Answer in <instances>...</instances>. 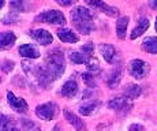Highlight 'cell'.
<instances>
[{
  "label": "cell",
  "mask_w": 157,
  "mask_h": 131,
  "mask_svg": "<svg viewBox=\"0 0 157 131\" xmlns=\"http://www.w3.org/2000/svg\"><path fill=\"white\" fill-rule=\"evenodd\" d=\"M82 81H83V83L86 85V87H89V89H96V87H97V83H96V79H94V74H92V72H83Z\"/></svg>",
  "instance_id": "25"
},
{
  "label": "cell",
  "mask_w": 157,
  "mask_h": 131,
  "mask_svg": "<svg viewBox=\"0 0 157 131\" xmlns=\"http://www.w3.org/2000/svg\"><path fill=\"white\" fill-rule=\"evenodd\" d=\"M64 118L77 131H83L85 130V123H83V120H81V118L77 116L74 112L68 111V109H64Z\"/></svg>",
  "instance_id": "15"
},
{
  "label": "cell",
  "mask_w": 157,
  "mask_h": 131,
  "mask_svg": "<svg viewBox=\"0 0 157 131\" xmlns=\"http://www.w3.org/2000/svg\"><path fill=\"white\" fill-rule=\"evenodd\" d=\"M108 106H109V109H112L119 115H127L132 109V102L127 96H120V97H113L112 100H109Z\"/></svg>",
  "instance_id": "5"
},
{
  "label": "cell",
  "mask_w": 157,
  "mask_h": 131,
  "mask_svg": "<svg viewBox=\"0 0 157 131\" xmlns=\"http://www.w3.org/2000/svg\"><path fill=\"white\" fill-rule=\"evenodd\" d=\"M14 22H17V17H15V15H11V14L3 19V23H4V25H11V23H14Z\"/></svg>",
  "instance_id": "30"
},
{
  "label": "cell",
  "mask_w": 157,
  "mask_h": 131,
  "mask_svg": "<svg viewBox=\"0 0 157 131\" xmlns=\"http://www.w3.org/2000/svg\"><path fill=\"white\" fill-rule=\"evenodd\" d=\"M21 131H41V127L30 119H21Z\"/></svg>",
  "instance_id": "24"
},
{
  "label": "cell",
  "mask_w": 157,
  "mask_h": 131,
  "mask_svg": "<svg viewBox=\"0 0 157 131\" xmlns=\"http://www.w3.org/2000/svg\"><path fill=\"white\" fill-rule=\"evenodd\" d=\"M0 131H21L13 116L0 114Z\"/></svg>",
  "instance_id": "14"
},
{
  "label": "cell",
  "mask_w": 157,
  "mask_h": 131,
  "mask_svg": "<svg viewBox=\"0 0 157 131\" xmlns=\"http://www.w3.org/2000/svg\"><path fill=\"white\" fill-rule=\"evenodd\" d=\"M15 67V63L13 60H3L2 63H0V68H2L3 72H6V74H8V72H11L14 70Z\"/></svg>",
  "instance_id": "28"
},
{
  "label": "cell",
  "mask_w": 157,
  "mask_h": 131,
  "mask_svg": "<svg viewBox=\"0 0 157 131\" xmlns=\"http://www.w3.org/2000/svg\"><path fill=\"white\" fill-rule=\"evenodd\" d=\"M45 70H47L48 75H49L51 81H56L63 75L66 70V60L63 52L59 49H55L52 52L48 53L47 59H45Z\"/></svg>",
  "instance_id": "2"
},
{
  "label": "cell",
  "mask_w": 157,
  "mask_h": 131,
  "mask_svg": "<svg viewBox=\"0 0 157 131\" xmlns=\"http://www.w3.org/2000/svg\"><path fill=\"white\" fill-rule=\"evenodd\" d=\"M98 49H100V53L102 55V57H104L105 62L109 63V64H112V63L115 62V59H116V49H115L113 45H111V44H100Z\"/></svg>",
  "instance_id": "12"
},
{
  "label": "cell",
  "mask_w": 157,
  "mask_h": 131,
  "mask_svg": "<svg viewBox=\"0 0 157 131\" xmlns=\"http://www.w3.org/2000/svg\"><path fill=\"white\" fill-rule=\"evenodd\" d=\"M142 49L147 53L157 55V37H147L142 41Z\"/></svg>",
  "instance_id": "20"
},
{
  "label": "cell",
  "mask_w": 157,
  "mask_h": 131,
  "mask_svg": "<svg viewBox=\"0 0 157 131\" xmlns=\"http://www.w3.org/2000/svg\"><path fill=\"white\" fill-rule=\"evenodd\" d=\"M128 131H145L142 124H138V123H132L131 126L128 127Z\"/></svg>",
  "instance_id": "32"
},
{
  "label": "cell",
  "mask_w": 157,
  "mask_h": 131,
  "mask_svg": "<svg viewBox=\"0 0 157 131\" xmlns=\"http://www.w3.org/2000/svg\"><path fill=\"white\" fill-rule=\"evenodd\" d=\"M4 4H6V0H0V10L4 7Z\"/></svg>",
  "instance_id": "34"
},
{
  "label": "cell",
  "mask_w": 157,
  "mask_h": 131,
  "mask_svg": "<svg viewBox=\"0 0 157 131\" xmlns=\"http://www.w3.org/2000/svg\"><path fill=\"white\" fill-rule=\"evenodd\" d=\"M15 41H17V37L13 32H2L0 33V51L13 48Z\"/></svg>",
  "instance_id": "13"
},
{
  "label": "cell",
  "mask_w": 157,
  "mask_h": 131,
  "mask_svg": "<svg viewBox=\"0 0 157 131\" xmlns=\"http://www.w3.org/2000/svg\"><path fill=\"white\" fill-rule=\"evenodd\" d=\"M55 131H59V126H56V127H55Z\"/></svg>",
  "instance_id": "36"
},
{
  "label": "cell",
  "mask_w": 157,
  "mask_h": 131,
  "mask_svg": "<svg viewBox=\"0 0 157 131\" xmlns=\"http://www.w3.org/2000/svg\"><path fill=\"white\" fill-rule=\"evenodd\" d=\"M19 55L22 57H28V59H37L40 57V52L36 47L30 44H25V45H21L19 47Z\"/></svg>",
  "instance_id": "18"
},
{
  "label": "cell",
  "mask_w": 157,
  "mask_h": 131,
  "mask_svg": "<svg viewBox=\"0 0 157 131\" xmlns=\"http://www.w3.org/2000/svg\"><path fill=\"white\" fill-rule=\"evenodd\" d=\"M142 93V89H141L140 85H135V83H128L127 86L124 87V94L128 97L130 100H135L141 96Z\"/></svg>",
  "instance_id": "21"
},
{
  "label": "cell",
  "mask_w": 157,
  "mask_h": 131,
  "mask_svg": "<svg viewBox=\"0 0 157 131\" xmlns=\"http://www.w3.org/2000/svg\"><path fill=\"white\" fill-rule=\"evenodd\" d=\"M97 106H98L97 100H92V101H89V102H86V104L79 106V114L83 115V116H89V115H92L93 112L97 109Z\"/></svg>",
  "instance_id": "22"
},
{
  "label": "cell",
  "mask_w": 157,
  "mask_h": 131,
  "mask_svg": "<svg viewBox=\"0 0 157 131\" xmlns=\"http://www.w3.org/2000/svg\"><path fill=\"white\" fill-rule=\"evenodd\" d=\"M149 6L153 10H157V0H149Z\"/></svg>",
  "instance_id": "33"
},
{
  "label": "cell",
  "mask_w": 157,
  "mask_h": 131,
  "mask_svg": "<svg viewBox=\"0 0 157 131\" xmlns=\"http://www.w3.org/2000/svg\"><path fill=\"white\" fill-rule=\"evenodd\" d=\"M0 83H2V77H0Z\"/></svg>",
  "instance_id": "37"
},
{
  "label": "cell",
  "mask_w": 157,
  "mask_h": 131,
  "mask_svg": "<svg viewBox=\"0 0 157 131\" xmlns=\"http://www.w3.org/2000/svg\"><path fill=\"white\" fill-rule=\"evenodd\" d=\"M149 25H150L149 18H146V17L140 18V19H138V22H137V25H135V27H134V30H132V33L130 34V38L135 40V38L140 37V36H142L144 33L149 29Z\"/></svg>",
  "instance_id": "11"
},
{
  "label": "cell",
  "mask_w": 157,
  "mask_h": 131,
  "mask_svg": "<svg viewBox=\"0 0 157 131\" xmlns=\"http://www.w3.org/2000/svg\"><path fill=\"white\" fill-rule=\"evenodd\" d=\"M128 17H120L116 22V34L120 40L126 38V33H127V26H128Z\"/></svg>",
  "instance_id": "19"
},
{
  "label": "cell",
  "mask_w": 157,
  "mask_h": 131,
  "mask_svg": "<svg viewBox=\"0 0 157 131\" xmlns=\"http://www.w3.org/2000/svg\"><path fill=\"white\" fill-rule=\"evenodd\" d=\"M59 112V105L56 102H45V104L37 105L36 115L43 120H53Z\"/></svg>",
  "instance_id": "6"
},
{
  "label": "cell",
  "mask_w": 157,
  "mask_h": 131,
  "mask_svg": "<svg viewBox=\"0 0 157 131\" xmlns=\"http://www.w3.org/2000/svg\"><path fill=\"white\" fill-rule=\"evenodd\" d=\"M71 22L78 32L85 36L93 33L96 29L93 13L90 10H87V8L82 7V6L75 7L74 10L71 11Z\"/></svg>",
  "instance_id": "1"
},
{
  "label": "cell",
  "mask_w": 157,
  "mask_h": 131,
  "mask_svg": "<svg viewBox=\"0 0 157 131\" xmlns=\"http://www.w3.org/2000/svg\"><path fill=\"white\" fill-rule=\"evenodd\" d=\"M56 3L60 6H63V7H68V6L77 3V0H56Z\"/></svg>",
  "instance_id": "31"
},
{
  "label": "cell",
  "mask_w": 157,
  "mask_h": 131,
  "mask_svg": "<svg viewBox=\"0 0 157 131\" xmlns=\"http://www.w3.org/2000/svg\"><path fill=\"white\" fill-rule=\"evenodd\" d=\"M86 4H89L92 8H94L96 11H100V13L108 15V17H117L119 15V10L116 7H112V6L104 3L102 0H85Z\"/></svg>",
  "instance_id": "7"
},
{
  "label": "cell",
  "mask_w": 157,
  "mask_h": 131,
  "mask_svg": "<svg viewBox=\"0 0 157 131\" xmlns=\"http://www.w3.org/2000/svg\"><path fill=\"white\" fill-rule=\"evenodd\" d=\"M87 70H89V72H92V74H96V72L100 71V63H98L97 59H94V57H92V59L87 62Z\"/></svg>",
  "instance_id": "27"
},
{
  "label": "cell",
  "mask_w": 157,
  "mask_h": 131,
  "mask_svg": "<svg viewBox=\"0 0 157 131\" xmlns=\"http://www.w3.org/2000/svg\"><path fill=\"white\" fill-rule=\"evenodd\" d=\"M155 26H156V32H157V17H156V22H155Z\"/></svg>",
  "instance_id": "35"
},
{
  "label": "cell",
  "mask_w": 157,
  "mask_h": 131,
  "mask_svg": "<svg viewBox=\"0 0 157 131\" xmlns=\"http://www.w3.org/2000/svg\"><path fill=\"white\" fill-rule=\"evenodd\" d=\"M36 22H43V23H52V25H64L66 17L63 15L62 11L57 10H47L43 14L37 15L34 18Z\"/></svg>",
  "instance_id": "4"
},
{
  "label": "cell",
  "mask_w": 157,
  "mask_h": 131,
  "mask_svg": "<svg viewBox=\"0 0 157 131\" xmlns=\"http://www.w3.org/2000/svg\"><path fill=\"white\" fill-rule=\"evenodd\" d=\"M149 71H150V66L141 59L131 60L128 64V74L134 79H138V81L144 79L147 74H149Z\"/></svg>",
  "instance_id": "3"
},
{
  "label": "cell",
  "mask_w": 157,
  "mask_h": 131,
  "mask_svg": "<svg viewBox=\"0 0 157 131\" xmlns=\"http://www.w3.org/2000/svg\"><path fill=\"white\" fill-rule=\"evenodd\" d=\"M90 59H92V56H87L83 52H72L70 55V60L75 64H87Z\"/></svg>",
  "instance_id": "23"
},
{
  "label": "cell",
  "mask_w": 157,
  "mask_h": 131,
  "mask_svg": "<svg viewBox=\"0 0 157 131\" xmlns=\"http://www.w3.org/2000/svg\"><path fill=\"white\" fill-rule=\"evenodd\" d=\"M29 36L33 40H34V41H37L38 44H41V45H49V44H52V40H53L52 34H51L48 30H45V29L30 30Z\"/></svg>",
  "instance_id": "9"
},
{
  "label": "cell",
  "mask_w": 157,
  "mask_h": 131,
  "mask_svg": "<svg viewBox=\"0 0 157 131\" xmlns=\"http://www.w3.org/2000/svg\"><path fill=\"white\" fill-rule=\"evenodd\" d=\"M7 100L10 102L11 108L18 114H26L29 111V105L22 97H17L13 92H7Z\"/></svg>",
  "instance_id": "8"
},
{
  "label": "cell",
  "mask_w": 157,
  "mask_h": 131,
  "mask_svg": "<svg viewBox=\"0 0 157 131\" xmlns=\"http://www.w3.org/2000/svg\"><path fill=\"white\" fill-rule=\"evenodd\" d=\"M57 37H59L60 41L68 42V44H75V42L79 41V37L72 30L67 29V27H63V29L57 30Z\"/></svg>",
  "instance_id": "16"
},
{
  "label": "cell",
  "mask_w": 157,
  "mask_h": 131,
  "mask_svg": "<svg viewBox=\"0 0 157 131\" xmlns=\"http://www.w3.org/2000/svg\"><path fill=\"white\" fill-rule=\"evenodd\" d=\"M122 75H123V67H122V66L115 67L112 71H111L109 77L107 78V83H108V86H109L111 89L116 87L117 85H119L120 79H122Z\"/></svg>",
  "instance_id": "17"
},
{
  "label": "cell",
  "mask_w": 157,
  "mask_h": 131,
  "mask_svg": "<svg viewBox=\"0 0 157 131\" xmlns=\"http://www.w3.org/2000/svg\"><path fill=\"white\" fill-rule=\"evenodd\" d=\"M78 93V83L75 79H68L67 82H64L60 89V94L63 97H67V98H72L75 97Z\"/></svg>",
  "instance_id": "10"
},
{
  "label": "cell",
  "mask_w": 157,
  "mask_h": 131,
  "mask_svg": "<svg viewBox=\"0 0 157 131\" xmlns=\"http://www.w3.org/2000/svg\"><path fill=\"white\" fill-rule=\"evenodd\" d=\"M10 8L14 13H22L25 10V0H10Z\"/></svg>",
  "instance_id": "26"
},
{
  "label": "cell",
  "mask_w": 157,
  "mask_h": 131,
  "mask_svg": "<svg viewBox=\"0 0 157 131\" xmlns=\"http://www.w3.org/2000/svg\"><path fill=\"white\" fill-rule=\"evenodd\" d=\"M93 49H94V45H93V42H86V44L82 45V48H81V52H83L85 55H87V56H92Z\"/></svg>",
  "instance_id": "29"
}]
</instances>
